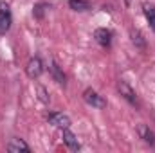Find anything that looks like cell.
<instances>
[{"label":"cell","instance_id":"1","mask_svg":"<svg viewBox=\"0 0 155 153\" xmlns=\"http://www.w3.org/2000/svg\"><path fill=\"white\" fill-rule=\"evenodd\" d=\"M117 92L121 94V97L123 99H126L132 106H139V99H137V94H135V90L126 83V81H117Z\"/></svg>","mask_w":155,"mask_h":153},{"label":"cell","instance_id":"2","mask_svg":"<svg viewBox=\"0 0 155 153\" xmlns=\"http://www.w3.org/2000/svg\"><path fill=\"white\" fill-rule=\"evenodd\" d=\"M11 24H13V16H11L9 4L0 2V34H5L11 29Z\"/></svg>","mask_w":155,"mask_h":153},{"label":"cell","instance_id":"3","mask_svg":"<svg viewBox=\"0 0 155 153\" xmlns=\"http://www.w3.org/2000/svg\"><path fill=\"white\" fill-rule=\"evenodd\" d=\"M83 99H85V103L90 105L92 108H105V106H107V101H105L94 88H87V90L83 92Z\"/></svg>","mask_w":155,"mask_h":153},{"label":"cell","instance_id":"4","mask_svg":"<svg viewBox=\"0 0 155 153\" xmlns=\"http://www.w3.org/2000/svg\"><path fill=\"white\" fill-rule=\"evenodd\" d=\"M25 72H27V76L31 77V79H38V77L41 76V74H43V61L40 60L38 56L31 58V60L27 61Z\"/></svg>","mask_w":155,"mask_h":153},{"label":"cell","instance_id":"5","mask_svg":"<svg viewBox=\"0 0 155 153\" xmlns=\"http://www.w3.org/2000/svg\"><path fill=\"white\" fill-rule=\"evenodd\" d=\"M47 121H49V124H52V126H56L60 130L71 126V119L65 114H61V112H49L47 114Z\"/></svg>","mask_w":155,"mask_h":153},{"label":"cell","instance_id":"6","mask_svg":"<svg viewBox=\"0 0 155 153\" xmlns=\"http://www.w3.org/2000/svg\"><path fill=\"white\" fill-rule=\"evenodd\" d=\"M112 31L110 29H107V27H99V29H96L94 31V38L96 41L101 45V47H105V49H108L110 45H112Z\"/></svg>","mask_w":155,"mask_h":153},{"label":"cell","instance_id":"7","mask_svg":"<svg viewBox=\"0 0 155 153\" xmlns=\"http://www.w3.org/2000/svg\"><path fill=\"white\" fill-rule=\"evenodd\" d=\"M61 139H63V142H65V146L69 148V150H72V151H78L81 146H79V141H78V137L69 130V128H63L61 130Z\"/></svg>","mask_w":155,"mask_h":153},{"label":"cell","instance_id":"8","mask_svg":"<svg viewBox=\"0 0 155 153\" xmlns=\"http://www.w3.org/2000/svg\"><path fill=\"white\" fill-rule=\"evenodd\" d=\"M5 150L11 153H18V151H31V148H29V144L25 142V141H22V139H11L9 142H7V146H5Z\"/></svg>","mask_w":155,"mask_h":153},{"label":"cell","instance_id":"9","mask_svg":"<svg viewBox=\"0 0 155 153\" xmlns=\"http://www.w3.org/2000/svg\"><path fill=\"white\" fill-rule=\"evenodd\" d=\"M49 72H51L52 79H54L58 85H65V74L61 72V69H60V65H58L56 61H51V65H49Z\"/></svg>","mask_w":155,"mask_h":153},{"label":"cell","instance_id":"10","mask_svg":"<svg viewBox=\"0 0 155 153\" xmlns=\"http://www.w3.org/2000/svg\"><path fill=\"white\" fill-rule=\"evenodd\" d=\"M137 132H139V137L146 142V144H150V146H155V133L148 128V126H144V124H141L139 128H137Z\"/></svg>","mask_w":155,"mask_h":153},{"label":"cell","instance_id":"11","mask_svg":"<svg viewBox=\"0 0 155 153\" xmlns=\"http://www.w3.org/2000/svg\"><path fill=\"white\" fill-rule=\"evenodd\" d=\"M130 36H132V43H134L139 50H146V40H144V36H143L141 31L132 29V31H130Z\"/></svg>","mask_w":155,"mask_h":153},{"label":"cell","instance_id":"12","mask_svg":"<svg viewBox=\"0 0 155 153\" xmlns=\"http://www.w3.org/2000/svg\"><path fill=\"white\" fill-rule=\"evenodd\" d=\"M143 9H144V16L152 27V31L155 33V5L153 4H143Z\"/></svg>","mask_w":155,"mask_h":153},{"label":"cell","instance_id":"13","mask_svg":"<svg viewBox=\"0 0 155 153\" xmlns=\"http://www.w3.org/2000/svg\"><path fill=\"white\" fill-rule=\"evenodd\" d=\"M69 7L72 9V11H87V9H90V4H88V0H69Z\"/></svg>","mask_w":155,"mask_h":153},{"label":"cell","instance_id":"14","mask_svg":"<svg viewBox=\"0 0 155 153\" xmlns=\"http://www.w3.org/2000/svg\"><path fill=\"white\" fill-rule=\"evenodd\" d=\"M51 5L49 4H45V2H40L35 5V11H33V16L36 18V20H43V16H45V13H47V9H49Z\"/></svg>","mask_w":155,"mask_h":153},{"label":"cell","instance_id":"15","mask_svg":"<svg viewBox=\"0 0 155 153\" xmlns=\"http://www.w3.org/2000/svg\"><path fill=\"white\" fill-rule=\"evenodd\" d=\"M36 92H38L40 96V101H41V103H49V94H47V90H45V88H43V86H36Z\"/></svg>","mask_w":155,"mask_h":153}]
</instances>
